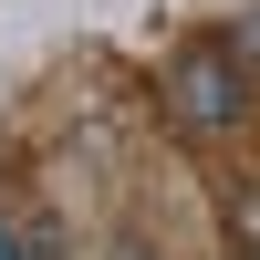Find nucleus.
<instances>
[{"label":"nucleus","instance_id":"f257e3e1","mask_svg":"<svg viewBox=\"0 0 260 260\" xmlns=\"http://www.w3.org/2000/svg\"><path fill=\"white\" fill-rule=\"evenodd\" d=\"M167 115H177L187 136H229V125L250 115V62L240 52H177L167 62Z\"/></svg>","mask_w":260,"mask_h":260},{"label":"nucleus","instance_id":"7ed1b4c3","mask_svg":"<svg viewBox=\"0 0 260 260\" xmlns=\"http://www.w3.org/2000/svg\"><path fill=\"white\" fill-rule=\"evenodd\" d=\"M240 52H250V62H260V11H250V31H240Z\"/></svg>","mask_w":260,"mask_h":260},{"label":"nucleus","instance_id":"f03ea898","mask_svg":"<svg viewBox=\"0 0 260 260\" xmlns=\"http://www.w3.org/2000/svg\"><path fill=\"white\" fill-rule=\"evenodd\" d=\"M0 260H31V240H21V219H0Z\"/></svg>","mask_w":260,"mask_h":260}]
</instances>
